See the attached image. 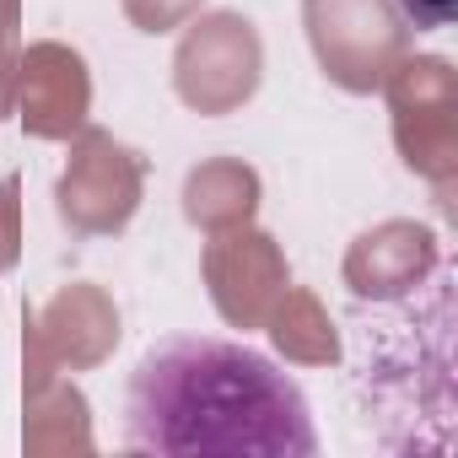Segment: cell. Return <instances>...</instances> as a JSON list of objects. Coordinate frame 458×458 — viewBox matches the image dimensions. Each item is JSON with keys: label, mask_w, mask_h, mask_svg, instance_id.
Masks as SVG:
<instances>
[{"label": "cell", "mask_w": 458, "mask_h": 458, "mask_svg": "<svg viewBox=\"0 0 458 458\" xmlns=\"http://www.w3.org/2000/svg\"><path fill=\"white\" fill-rule=\"evenodd\" d=\"M399 12L415 22V28H447L458 17V0H399Z\"/></svg>", "instance_id": "2"}, {"label": "cell", "mask_w": 458, "mask_h": 458, "mask_svg": "<svg viewBox=\"0 0 458 458\" xmlns=\"http://www.w3.org/2000/svg\"><path fill=\"white\" fill-rule=\"evenodd\" d=\"M124 442L162 458H313L318 426L302 383L265 351L216 335H173L130 372Z\"/></svg>", "instance_id": "1"}]
</instances>
